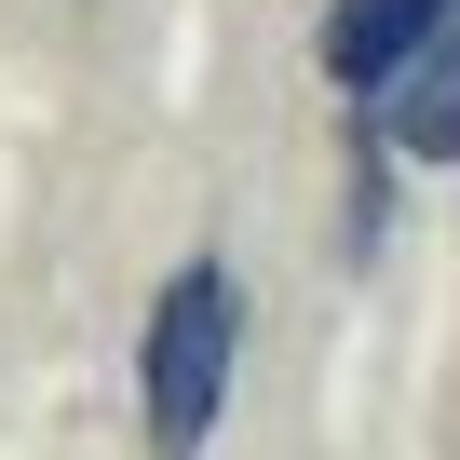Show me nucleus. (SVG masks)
Wrapping results in <instances>:
<instances>
[{"label":"nucleus","instance_id":"obj_1","mask_svg":"<svg viewBox=\"0 0 460 460\" xmlns=\"http://www.w3.org/2000/svg\"><path fill=\"white\" fill-rule=\"evenodd\" d=\"M230 366H244V285H230L217 258L163 271L149 339H136V433H149V460H203V447H217Z\"/></svg>","mask_w":460,"mask_h":460},{"label":"nucleus","instance_id":"obj_2","mask_svg":"<svg viewBox=\"0 0 460 460\" xmlns=\"http://www.w3.org/2000/svg\"><path fill=\"white\" fill-rule=\"evenodd\" d=\"M447 14H460V0H325L312 55H325V82H339V95H379V82H393Z\"/></svg>","mask_w":460,"mask_h":460},{"label":"nucleus","instance_id":"obj_3","mask_svg":"<svg viewBox=\"0 0 460 460\" xmlns=\"http://www.w3.org/2000/svg\"><path fill=\"white\" fill-rule=\"evenodd\" d=\"M379 136H393L406 163H460V14L379 82Z\"/></svg>","mask_w":460,"mask_h":460}]
</instances>
